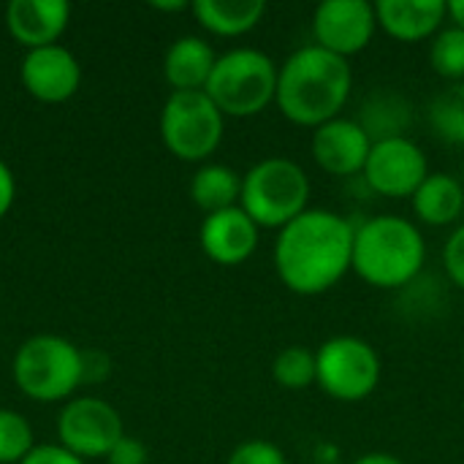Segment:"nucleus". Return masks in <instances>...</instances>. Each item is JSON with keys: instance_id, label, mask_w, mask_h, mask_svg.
<instances>
[{"instance_id": "f257e3e1", "label": "nucleus", "mask_w": 464, "mask_h": 464, "mask_svg": "<svg viewBox=\"0 0 464 464\" xmlns=\"http://www.w3.org/2000/svg\"><path fill=\"white\" fill-rule=\"evenodd\" d=\"M356 226L332 209H307L275 239V269L280 283L296 296L332 291L353 264Z\"/></svg>"}, {"instance_id": "f03ea898", "label": "nucleus", "mask_w": 464, "mask_h": 464, "mask_svg": "<svg viewBox=\"0 0 464 464\" xmlns=\"http://www.w3.org/2000/svg\"><path fill=\"white\" fill-rule=\"evenodd\" d=\"M353 92V68L318 44L291 52L277 68L275 103L280 114L302 128H321L337 120Z\"/></svg>"}, {"instance_id": "7ed1b4c3", "label": "nucleus", "mask_w": 464, "mask_h": 464, "mask_svg": "<svg viewBox=\"0 0 464 464\" xmlns=\"http://www.w3.org/2000/svg\"><path fill=\"white\" fill-rule=\"evenodd\" d=\"M427 261L421 228L400 215H378L356 226L351 269L372 288L397 291L413 283Z\"/></svg>"}, {"instance_id": "20e7f679", "label": "nucleus", "mask_w": 464, "mask_h": 464, "mask_svg": "<svg viewBox=\"0 0 464 464\" xmlns=\"http://www.w3.org/2000/svg\"><path fill=\"white\" fill-rule=\"evenodd\" d=\"M277 63L261 49H231L218 57L204 92L223 117H256L277 95Z\"/></svg>"}, {"instance_id": "39448f33", "label": "nucleus", "mask_w": 464, "mask_h": 464, "mask_svg": "<svg viewBox=\"0 0 464 464\" xmlns=\"http://www.w3.org/2000/svg\"><path fill=\"white\" fill-rule=\"evenodd\" d=\"M310 177L291 158H264L242 177L239 207L258 228H285L310 207Z\"/></svg>"}, {"instance_id": "423d86ee", "label": "nucleus", "mask_w": 464, "mask_h": 464, "mask_svg": "<svg viewBox=\"0 0 464 464\" xmlns=\"http://www.w3.org/2000/svg\"><path fill=\"white\" fill-rule=\"evenodd\" d=\"M14 381L35 402H57L84 381L82 351L54 334L30 337L14 356Z\"/></svg>"}, {"instance_id": "0eeeda50", "label": "nucleus", "mask_w": 464, "mask_h": 464, "mask_svg": "<svg viewBox=\"0 0 464 464\" xmlns=\"http://www.w3.org/2000/svg\"><path fill=\"white\" fill-rule=\"evenodd\" d=\"M318 364V386L326 397L337 402H362L375 394L383 364L378 351L353 334L329 337L315 351Z\"/></svg>"}, {"instance_id": "6e6552de", "label": "nucleus", "mask_w": 464, "mask_h": 464, "mask_svg": "<svg viewBox=\"0 0 464 464\" xmlns=\"http://www.w3.org/2000/svg\"><path fill=\"white\" fill-rule=\"evenodd\" d=\"M223 130L226 117L204 90L171 92L160 111V139L179 160L196 163L209 158L220 147Z\"/></svg>"}, {"instance_id": "1a4fd4ad", "label": "nucleus", "mask_w": 464, "mask_h": 464, "mask_svg": "<svg viewBox=\"0 0 464 464\" xmlns=\"http://www.w3.org/2000/svg\"><path fill=\"white\" fill-rule=\"evenodd\" d=\"M122 435L125 430L120 413L98 397H79L68 402L57 419L60 446L79 459L109 457Z\"/></svg>"}, {"instance_id": "9d476101", "label": "nucleus", "mask_w": 464, "mask_h": 464, "mask_svg": "<svg viewBox=\"0 0 464 464\" xmlns=\"http://www.w3.org/2000/svg\"><path fill=\"white\" fill-rule=\"evenodd\" d=\"M362 177L367 188L378 196L411 198L430 177V163L413 139L408 136L383 139V141H372Z\"/></svg>"}, {"instance_id": "9b49d317", "label": "nucleus", "mask_w": 464, "mask_h": 464, "mask_svg": "<svg viewBox=\"0 0 464 464\" xmlns=\"http://www.w3.org/2000/svg\"><path fill=\"white\" fill-rule=\"evenodd\" d=\"M375 30L378 14L370 0H324L313 14L315 44L345 60L364 52L372 44Z\"/></svg>"}, {"instance_id": "f8f14e48", "label": "nucleus", "mask_w": 464, "mask_h": 464, "mask_svg": "<svg viewBox=\"0 0 464 464\" xmlns=\"http://www.w3.org/2000/svg\"><path fill=\"white\" fill-rule=\"evenodd\" d=\"M22 84L44 103L68 101L82 84V65L65 46L30 49L22 60Z\"/></svg>"}, {"instance_id": "ddd939ff", "label": "nucleus", "mask_w": 464, "mask_h": 464, "mask_svg": "<svg viewBox=\"0 0 464 464\" xmlns=\"http://www.w3.org/2000/svg\"><path fill=\"white\" fill-rule=\"evenodd\" d=\"M372 150V139L356 120L337 117L313 130V158L315 163L334 177L362 174Z\"/></svg>"}, {"instance_id": "4468645a", "label": "nucleus", "mask_w": 464, "mask_h": 464, "mask_svg": "<svg viewBox=\"0 0 464 464\" xmlns=\"http://www.w3.org/2000/svg\"><path fill=\"white\" fill-rule=\"evenodd\" d=\"M258 226L242 207H231L223 212H212L201 223V250L209 261L220 266L245 264L258 247Z\"/></svg>"}, {"instance_id": "2eb2a0df", "label": "nucleus", "mask_w": 464, "mask_h": 464, "mask_svg": "<svg viewBox=\"0 0 464 464\" xmlns=\"http://www.w3.org/2000/svg\"><path fill=\"white\" fill-rule=\"evenodd\" d=\"M378 27L402 44H419L435 38L449 19V3L443 0H378Z\"/></svg>"}, {"instance_id": "dca6fc26", "label": "nucleus", "mask_w": 464, "mask_h": 464, "mask_svg": "<svg viewBox=\"0 0 464 464\" xmlns=\"http://www.w3.org/2000/svg\"><path fill=\"white\" fill-rule=\"evenodd\" d=\"M71 5L65 0H11L5 24L11 35L30 49L52 46L68 27Z\"/></svg>"}, {"instance_id": "f3484780", "label": "nucleus", "mask_w": 464, "mask_h": 464, "mask_svg": "<svg viewBox=\"0 0 464 464\" xmlns=\"http://www.w3.org/2000/svg\"><path fill=\"white\" fill-rule=\"evenodd\" d=\"M218 57L212 46L198 35L177 38L163 60V76L174 87V92H196L204 90Z\"/></svg>"}, {"instance_id": "a211bd4d", "label": "nucleus", "mask_w": 464, "mask_h": 464, "mask_svg": "<svg viewBox=\"0 0 464 464\" xmlns=\"http://www.w3.org/2000/svg\"><path fill=\"white\" fill-rule=\"evenodd\" d=\"M411 207L416 220L424 226H454L464 215V182L443 171H430L421 188L411 196Z\"/></svg>"}, {"instance_id": "6ab92c4d", "label": "nucleus", "mask_w": 464, "mask_h": 464, "mask_svg": "<svg viewBox=\"0 0 464 464\" xmlns=\"http://www.w3.org/2000/svg\"><path fill=\"white\" fill-rule=\"evenodd\" d=\"M190 8L204 30L223 38H239L256 30L266 14L264 0H196Z\"/></svg>"}, {"instance_id": "aec40b11", "label": "nucleus", "mask_w": 464, "mask_h": 464, "mask_svg": "<svg viewBox=\"0 0 464 464\" xmlns=\"http://www.w3.org/2000/svg\"><path fill=\"white\" fill-rule=\"evenodd\" d=\"M356 122L372 141L400 139L413 125V103L397 90H378L362 103Z\"/></svg>"}, {"instance_id": "412c9836", "label": "nucleus", "mask_w": 464, "mask_h": 464, "mask_svg": "<svg viewBox=\"0 0 464 464\" xmlns=\"http://www.w3.org/2000/svg\"><path fill=\"white\" fill-rule=\"evenodd\" d=\"M190 196H193V204L198 209H204L207 215L223 212V209H231V207H239L242 177L231 166L207 163V166H201L193 174Z\"/></svg>"}, {"instance_id": "4be33fe9", "label": "nucleus", "mask_w": 464, "mask_h": 464, "mask_svg": "<svg viewBox=\"0 0 464 464\" xmlns=\"http://www.w3.org/2000/svg\"><path fill=\"white\" fill-rule=\"evenodd\" d=\"M432 133L446 144H464V82L438 92L427 111Z\"/></svg>"}, {"instance_id": "5701e85b", "label": "nucleus", "mask_w": 464, "mask_h": 464, "mask_svg": "<svg viewBox=\"0 0 464 464\" xmlns=\"http://www.w3.org/2000/svg\"><path fill=\"white\" fill-rule=\"evenodd\" d=\"M272 378L277 386L288 392H304L318 381V364L315 351L304 345H288L283 348L272 362Z\"/></svg>"}, {"instance_id": "b1692460", "label": "nucleus", "mask_w": 464, "mask_h": 464, "mask_svg": "<svg viewBox=\"0 0 464 464\" xmlns=\"http://www.w3.org/2000/svg\"><path fill=\"white\" fill-rule=\"evenodd\" d=\"M430 65L438 76L457 84L464 82V30L457 24H446L430 46Z\"/></svg>"}, {"instance_id": "393cba45", "label": "nucleus", "mask_w": 464, "mask_h": 464, "mask_svg": "<svg viewBox=\"0 0 464 464\" xmlns=\"http://www.w3.org/2000/svg\"><path fill=\"white\" fill-rule=\"evenodd\" d=\"M33 449L30 424L19 413L0 408V464H19Z\"/></svg>"}, {"instance_id": "a878e982", "label": "nucleus", "mask_w": 464, "mask_h": 464, "mask_svg": "<svg viewBox=\"0 0 464 464\" xmlns=\"http://www.w3.org/2000/svg\"><path fill=\"white\" fill-rule=\"evenodd\" d=\"M226 464H288V457L269 440H245L231 451Z\"/></svg>"}, {"instance_id": "bb28decb", "label": "nucleus", "mask_w": 464, "mask_h": 464, "mask_svg": "<svg viewBox=\"0 0 464 464\" xmlns=\"http://www.w3.org/2000/svg\"><path fill=\"white\" fill-rule=\"evenodd\" d=\"M443 266H446V275L449 280L462 288L464 291V223H459L451 237L446 239V247H443Z\"/></svg>"}, {"instance_id": "cd10ccee", "label": "nucleus", "mask_w": 464, "mask_h": 464, "mask_svg": "<svg viewBox=\"0 0 464 464\" xmlns=\"http://www.w3.org/2000/svg\"><path fill=\"white\" fill-rule=\"evenodd\" d=\"M109 464H147V449L141 440L122 435L117 446L109 451Z\"/></svg>"}, {"instance_id": "c85d7f7f", "label": "nucleus", "mask_w": 464, "mask_h": 464, "mask_svg": "<svg viewBox=\"0 0 464 464\" xmlns=\"http://www.w3.org/2000/svg\"><path fill=\"white\" fill-rule=\"evenodd\" d=\"M19 464H84V459L63 446H35Z\"/></svg>"}, {"instance_id": "c756f323", "label": "nucleus", "mask_w": 464, "mask_h": 464, "mask_svg": "<svg viewBox=\"0 0 464 464\" xmlns=\"http://www.w3.org/2000/svg\"><path fill=\"white\" fill-rule=\"evenodd\" d=\"M84 381H103L109 375V359L103 353H82Z\"/></svg>"}, {"instance_id": "7c9ffc66", "label": "nucleus", "mask_w": 464, "mask_h": 464, "mask_svg": "<svg viewBox=\"0 0 464 464\" xmlns=\"http://www.w3.org/2000/svg\"><path fill=\"white\" fill-rule=\"evenodd\" d=\"M14 196H16V182H14V174L11 169L0 160V218H5V212L11 209L14 204Z\"/></svg>"}, {"instance_id": "2f4dec72", "label": "nucleus", "mask_w": 464, "mask_h": 464, "mask_svg": "<svg viewBox=\"0 0 464 464\" xmlns=\"http://www.w3.org/2000/svg\"><path fill=\"white\" fill-rule=\"evenodd\" d=\"M351 464H405L400 457L394 454H386V451H370V454H362L359 459H353Z\"/></svg>"}, {"instance_id": "473e14b6", "label": "nucleus", "mask_w": 464, "mask_h": 464, "mask_svg": "<svg viewBox=\"0 0 464 464\" xmlns=\"http://www.w3.org/2000/svg\"><path fill=\"white\" fill-rule=\"evenodd\" d=\"M449 19H451V24L464 30V0H451L449 3Z\"/></svg>"}, {"instance_id": "72a5a7b5", "label": "nucleus", "mask_w": 464, "mask_h": 464, "mask_svg": "<svg viewBox=\"0 0 464 464\" xmlns=\"http://www.w3.org/2000/svg\"><path fill=\"white\" fill-rule=\"evenodd\" d=\"M152 8H158V11H185V8H188V3H185V0H174V3H152Z\"/></svg>"}, {"instance_id": "f704fd0d", "label": "nucleus", "mask_w": 464, "mask_h": 464, "mask_svg": "<svg viewBox=\"0 0 464 464\" xmlns=\"http://www.w3.org/2000/svg\"><path fill=\"white\" fill-rule=\"evenodd\" d=\"M462 370H464V351H462Z\"/></svg>"}]
</instances>
